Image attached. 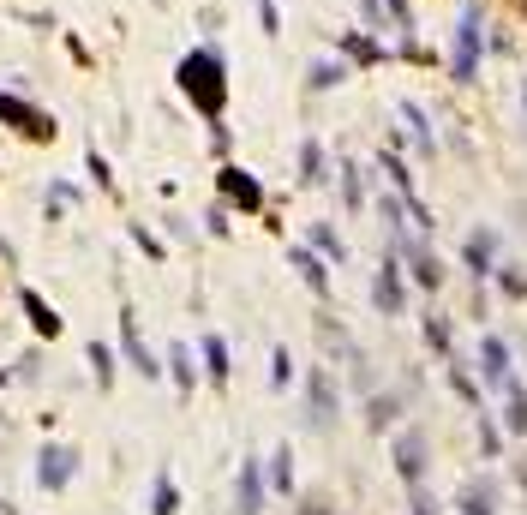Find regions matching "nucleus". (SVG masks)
<instances>
[{"label": "nucleus", "mask_w": 527, "mask_h": 515, "mask_svg": "<svg viewBox=\"0 0 527 515\" xmlns=\"http://www.w3.org/2000/svg\"><path fill=\"white\" fill-rule=\"evenodd\" d=\"M174 84H180V96H186L204 120H222V108H228V60H222L216 48H192V54H180Z\"/></svg>", "instance_id": "obj_1"}, {"label": "nucleus", "mask_w": 527, "mask_h": 515, "mask_svg": "<svg viewBox=\"0 0 527 515\" xmlns=\"http://www.w3.org/2000/svg\"><path fill=\"white\" fill-rule=\"evenodd\" d=\"M480 60H486V6H480V0H462L456 36H450V78H456V84H474Z\"/></svg>", "instance_id": "obj_2"}, {"label": "nucleus", "mask_w": 527, "mask_h": 515, "mask_svg": "<svg viewBox=\"0 0 527 515\" xmlns=\"http://www.w3.org/2000/svg\"><path fill=\"white\" fill-rule=\"evenodd\" d=\"M216 192H222V204L240 210V216H258V210H264V186H258V174H246L240 162H222Z\"/></svg>", "instance_id": "obj_3"}, {"label": "nucleus", "mask_w": 527, "mask_h": 515, "mask_svg": "<svg viewBox=\"0 0 527 515\" xmlns=\"http://www.w3.org/2000/svg\"><path fill=\"white\" fill-rule=\"evenodd\" d=\"M0 120H6L18 138H36V144L54 138V114L36 108V102H24V96H12V90H0Z\"/></svg>", "instance_id": "obj_4"}, {"label": "nucleus", "mask_w": 527, "mask_h": 515, "mask_svg": "<svg viewBox=\"0 0 527 515\" xmlns=\"http://www.w3.org/2000/svg\"><path fill=\"white\" fill-rule=\"evenodd\" d=\"M372 306L384 312V318H402L408 312V282H402V258L390 252L384 264H378V276H372Z\"/></svg>", "instance_id": "obj_5"}, {"label": "nucleus", "mask_w": 527, "mask_h": 515, "mask_svg": "<svg viewBox=\"0 0 527 515\" xmlns=\"http://www.w3.org/2000/svg\"><path fill=\"white\" fill-rule=\"evenodd\" d=\"M306 420H312L318 432L336 426V384H330L324 366H312V378H306Z\"/></svg>", "instance_id": "obj_6"}, {"label": "nucleus", "mask_w": 527, "mask_h": 515, "mask_svg": "<svg viewBox=\"0 0 527 515\" xmlns=\"http://www.w3.org/2000/svg\"><path fill=\"white\" fill-rule=\"evenodd\" d=\"M72 474H78V456H72L66 444H48V450L36 456V486H42V492H66Z\"/></svg>", "instance_id": "obj_7"}, {"label": "nucleus", "mask_w": 527, "mask_h": 515, "mask_svg": "<svg viewBox=\"0 0 527 515\" xmlns=\"http://www.w3.org/2000/svg\"><path fill=\"white\" fill-rule=\"evenodd\" d=\"M462 264H468V276H498V228H474L468 240H462Z\"/></svg>", "instance_id": "obj_8"}, {"label": "nucleus", "mask_w": 527, "mask_h": 515, "mask_svg": "<svg viewBox=\"0 0 527 515\" xmlns=\"http://www.w3.org/2000/svg\"><path fill=\"white\" fill-rule=\"evenodd\" d=\"M120 354H126V366L138 372V378H156L162 366H156V354L144 348V336H138V324H132V312L120 318Z\"/></svg>", "instance_id": "obj_9"}, {"label": "nucleus", "mask_w": 527, "mask_h": 515, "mask_svg": "<svg viewBox=\"0 0 527 515\" xmlns=\"http://www.w3.org/2000/svg\"><path fill=\"white\" fill-rule=\"evenodd\" d=\"M480 378H486L492 390L510 384V342H504V336H486V342H480Z\"/></svg>", "instance_id": "obj_10"}, {"label": "nucleus", "mask_w": 527, "mask_h": 515, "mask_svg": "<svg viewBox=\"0 0 527 515\" xmlns=\"http://www.w3.org/2000/svg\"><path fill=\"white\" fill-rule=\"evenodd\" d=\"M396 474L408 486H420V474H426V432H402L396 438Z\"/></svg>", "instance_id": "obj_11"}, {"label": "nucleus", "mask_w": 527, "mask_h": 515, "mask_svg": "<svg viewBox=\"0 0 527 515\" xmlns=\"http://www.w3.org/2000/svg\"><path fill=\"white\" fill-rule=\"evenodd\" d=\"M234 510H240V515L264 510V474H258V462H246V468H240V480H234Z\"/></svg>", "instance_id": "obj_12"}, {"label": "nucleus", "mask_w": 527, "mask_h": 515, "mask_svg": "<svg viewBox=\"0 0 527 515\" xmlns=\"http://www.w3.org/2000/svg\"><path fill=\"white\" fill-rule=\"evenodd\" d=\"M456 510L462 515H498V486H492V480H468V486L456 492Z\"/></svg>", "instance_id": "obj_13"}, {"label": "nucleus", "mask_w": 527, "mask_h": 515, "mask_svg": "<svg viewBox=\"0 0 527 515\" xmlns=\"http://www.w3.org/2000/svg\"><path fill=\"white\" fill-rule=\"evenodd\" d=\"M342 60H348V66H378V60H384V42H378V36L348 30V36H342Z\"/></svg>", "instance_id": "obj_14"}, {"label": "nucleus", "mask_w": 527, "mask_h": 515, "mask_svg": "<svg viewBox=\"0 0 527 515\" xmlns=\"http://www.w3.org/2000/svg\"><path fill=\"white\" fill-rule=\"evenodd\" d=\"M294 270L306 276V288H312V294H330V270H324V252H312V246H294Z\"/></svg>", "instance_id": "obj_15"}, {"label": "nucleus", "mask_w": 527, "mask_h": 515, "mask_svg": "<svg viewBox=\"0 0 527 515\" xmlns=\"http://www.w3.org/2000/svg\"><path fill=\"white\" fill-rule=\"evenodd\" d=\"M402 120H408V132H414V144H420V156H438V132H432V120H426V108H420V102H402Z\"/></svg>", "instance_id": "obj_16"}, {"label": "nucleus", "mask_w": 527, "mask_h": 515, "mask_svg": "<svg viewBox=\"0 0 527 515\" xmlns=\"http://www.w3.org/2000/svg\"><path fill=\"white\" fill-rule=\"evenodd\" d=\"M324 168H330V162H324V144L306 138V144H300V186H324V180H330Z\"/></svg>", "instance_id": "obj_17"}, {"label": "nucleus", "mask_w": 527, "mask_h": 515, "mask_svg": "<svg viewBox=\"0 0 527 515\" xmlns=\"http://www.w3.org/2000/svg\"><path fill=\"white\" fill-rule=\"evenodd\" d=\"M24 312H30V324H36V336H60V318H54V306L36 294V288H24Z\"/></svg>", "instance_id": "obj_18"}, {"label": "nucleus", "mask_w": 527, "mask_h": 515, "mask_svg": "<svg viewBox=\"0 0 527 515\" xmlns=\"http://www.w3.org/2000/svg\"><path fill=\"white\" fill-rule=\"evenodd\" d=\"M348 78V60H312V72H306V90H336Z\"/></svg>", "instance_id": "obj_19"}, {"label": "nucleus", "mask_w": 527, "mask_h": 515, "mask_svg": "<svg viewBox=\"0 0 527 515\" xmlns=\"http://www.w3.org/2000/svg\"><path fill=\"white\" fill-rule=\"evenodd\" d=\"M204 372H210V384H228V342L222 336H204Z\"/></svg>", "instance_id": "obj_20"}, {"label": "nucleus", "mask_w": 527, "mask_h": 515, "mask_svg": "<svg viewBox=\"0 0 527 515\" xmlns=\"http://www.w3.org/2000/svg\"><path fill=\"white\" fill-rule=\"evenodd\" d=\"M504 426H510V432H527V390L516 378L504 384Z\"/></svg>", "instance_id": "obj_21"}, {"label": "nucleus", "mask_w": 527, "mask_h": 515, "mask_svg": "<svg viewBox=\"0 0 527 515\" xmlns=\"http://www.w3.org/2000/svg\"><path fill=\"white\" fill-rule=\"evenodd\" d=\"M312 252H324L330 264H342V258H348V246H342V234H336V228H324V222L312 228Z\"/></svg>", "instance_id": "obj_22"}, {"label": "nucleus", "mask_w": 527, "mask_h": 515, "mask_svg": "<svg viewBox=\"0 0 527 515\" xmlns=\"http://www.w3.org/2000/svg\"><path fill=\"white\" fill-rule=\"evenodd\" d=\"M396 414H402V396H396V390H390V396H372V414H366V426H372V432H384Z\"/></svg>", "instance_id": "obj_23"}, {"label": "nucleus", "mask_w": 527, "mask_h": 515, "mask_svg": "<svg viewBox=\"0 0 527 515\" xmlns=\"http://www.w3.org/2000/svg\"><path fill=\"white\" fill-rule=\"evenodd\" d=\"M270 486H276V492H294V450H288V444L270 456Z\"/></svg>", "instance_id": "obj_24"}, {"label": "nucleus", "mask_w": 527, "mask_h": 515, "mask_svg": "<svg viewBox=\"0 0 527 515\" xmlns=\"http://www.w3.org/2000/svg\"><path fill=\"white\" fill-rule=\"evenodd\" d=\"M426 342H432L438 354H450V348H456V330H450V318H444V312H432V318H426Z\"/></svg>", "instance_id": "obj_25"}, {"label": "nucleus", "mask_w": 527, "mask_h": 515, "mask_svg": "<svg viewBox=\"0 0 527 515\" xmlns=\"http://www.w3.org/2000/svg\"><path fill=\"white\" fill-rule=\"evenodd\" d=\"M342 198H348V210L366 204V186H360V168H354V162H342Z\"/></svg>", "instance_id": "obj_26"}, {"label": "nucleus", "mask_w": 527, "mask_h": 515, "mask_svg": "<svg viewBox=\"0 0 527 515\" xmlns=\"http://www.w3.org/2000/svg\"><path fill=\"white\" fill-rule=\"evenodd\" d=\"M384 18L396 24V36H408L414 30V0H384Z\"/></svg>", "instance_id": "obj_27"}, {"label": "nucleus", "mask_w": 527, "mask_h": 515, "mask_svg": "<svg viewBox=\"0 0 527 515\" xmlns=\"http://www.w3.org/2000/svg\"><path fill=\"white\" fill-rule=\"evenodd\" d=\"M180 510V492H174V480H168V474H156V510L150 515H174Z\"/></svg>", "instance_id": "obj_28"}, {"label": "nucleus", "mask_w": 527, "mask_h": 515, "mask_svg": "<svg viewBox=\"0 0 527 515\" xmlns=\"http://www.w3.org/2000/svg\"><path fill=\"white\" fill-rule=\"evenodd\" d=\"M498 288H504L510 300H527V270H516V264H504V270H498Z\"/></svg>", "instance_id": "obj_29"}, {"label": "nucleus", "mask_w": 527, "mask_h": 515, "mask_svg": "<svg viewBox=\"0 0 527 515\" xmlns=\"http://www.w3.org/2000/svg\"><path fill=\"white\" fill-rule=\"evenodd\" d=\"M168 366H174V378H180V390H192V378H198V372H192V354H186L180 342H174V354H168Z\"/></svg>", "instance_id": "obj_30"}, {"label": "nucleus", "mask_w": 527, "mask_h": 515, "mask_svg": "<svg viewBox=\"0 0 527 515\" xmlns=\"http://www.w3.org/2000/svg\"><path fill=\"white\" fill-rule=\"evenodd\" d=\"M288 378H294V360H288V348H276V354H270V384L288 390Z\"/></svg>", "instance_id": "obj_31"}, {"label": "nucleus", "mask_w": 527, "mask_h": 515, "mask_svg": "<svg viewBox=\"0 0 527 515\" xmlns=\"http://www.w3.org/2000/svg\"><path fill=\"white\" fill-rule=\"evenodd\" d=\"M90 366H96V384L108 390V384H114V354H108V348H90Z\"/></svg>", "instance_id": "obj_32"}, {"label": "nucleus", "mask_w": 527, "mask_h": 515, "mask_svg": "<svg viewBox=\"0 0 527 515\" xmlns=\"http://www.w3.org/2000/svg\"><path fill=\"white\" fill-rule=\"evenodd\" d=\"M258 6V24H264V36H282V12H276V0H252Z\"/></svg>", "instance_id": "obj_33"}, {"label": "nucleus", "mask_w": 527, "mask_h": 515, "mask_svg": "<svg viewBox=\"0 0 527 515\" xmlns=\"http://www.w3.org/2000/svg\"><path fill=\"white\" fill-rule=\"evenodd\" d=\"M90 180H96V186H102V192H108V186H114V174H108V162H102V156H96V150H90Z\"/></svg>", "instance_id": "obj_34"}, {"label": "nucleus", "mask_w": 527, "mask_h": 515, "mask_svg": "<svg viewBox=\"0 0 527 515\" xmlns=\"http://www.w3.org/2000/svg\"><path fill=\"white\" fill-rule=\"evenodd\" d=\"M72 198H78V192H72V186H48V210H54V216H60V210H66V204H72Z\"/></svg>", "instance_id": "obj_35"}, {"label": "nucleus", "mask_w": 527, "mask_h": 515, "mask_svg": "<svg viewBox=\"0 0 527 515\" xmlns=\"http://www.w3.org/2000/svg\"><path fill=\"white\" fill-rule=\"evenodd\" d=\"M450 384H456V390H462V396H468V402H480V390H474V378H468V372H462V366H450Z\"/></svg>", "instance_id": "obj_36"}, {"label": "nucleus", "mask_w": 527, "mask_h": 515, "mask_svg": "<svg viewBox=\"0 0 527 515\" xmlns=\"http://www.w3.org/2000/svg\"><path fill=\"white\" fill-rule=\"evenodd\" d=\"M480 444H486V456H498V444H504V438H498V426H492L486 414H480Z\"/></svg>", "instance_id": "obj_37"}, {"label": "nucleus", "mask_w": 527, "mask_h": 515, "mask_svg": "<svg viewBox=\"0 0 527 515\" xmlns=\"http://www.w3.org/2000/svg\"><path fill=\"white\" fill-rule=\"evenodd\" d=\"M360 12H366L372 24H390V18H384V0H360Z\"/></svg>", "instance_id": "obj_38"}, {"label": "nucleus", "mask_w": 527, "mask_h": 515, "mask_svg": "<svg viewBox=\"0 0 527 515\" xmlns=\"http://www.w3.org/2000/svg\"><path fill=\"white\" fill-rule=\"evenodd\" d=\"M300 515H330V504H318V498H312V504H300Z\"/></svg>", "instance_id": "obj_39"}, {"label": "nucleus", "mask_w": 527, "mask_h": 515, "mask_svg": "<svg viewBox=\"0 0 527 515\" xmlns=\"http://www.w3.org/2000/svg\"><path fill=\"white\" fill-rule=\"evenodd\" d=\"M414 515H432V504H426V498H420V504H414Z\"/></svg>", "instance_id": "obj_40"}, {"label": "nucleus", "mask_w": 527, "mask_h": 515, "mask_svg": "<svg viewBox=\"0 0 527 515\" xmlns=\"http://www.w3.org/2000/svg\"><path fill=\"white\" fill-rule=\"evenodd\" d=\"M516 480H522V486H527V456H522V468H516Z\"/></svg>", "instance_id": "obj_41"}, {"label": "nucleus", "mask_w": 527, "mask_h": 515, "mask_svg": "<svg viewBox=\"0 0 527 515\" xmlns=\"http://www.w3.org/2000/svg\"><path fill=\"white\" fill-rule=\"evenodd\" d=\"M522 108H527V78H522Z\"/></svg>", "instance_id": "obj_42"}]
</instances>
